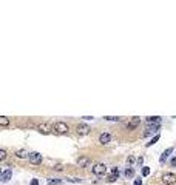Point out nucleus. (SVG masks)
I'll use <instances>...</instances> for the list:
<instances>
[{
    "instance_id": "nucleus-7",
    "label": "nucleus",
    "mask_w": 176,
    "mask_h": 185,
    "mask_svg": "<svg viewBox=\"0 0 176 185\" xmlns=\"http://www.w3.org/2000/svg\"><path fill=\"white\" fill-rule=\"evenodd\" d=\"M37 130L40 131L42 134H50L51 133V127L48 123H39L37 125Z\"/></svg>"
},
{
    "instance_id": "nucleus-4",
    "label": "nucleus",
    "mask_w": 176,
    "mask_h": 185,
    "mask_svg": "<svg viewBox=\"0 0 176 185\" xmlns=\"http://www.w3.org/2000/svg\"><path fill=\"white\" fill-rule=\"evenodd\" d=\"M162 182L165 185H173L176 182V174H173V173H165V174L162 176Z\"/></svg>"
},
{
    "instance_id": "nucleus-19",
    "label": "nucleus",
    "mask_w": 176,
    "mask_h": 185,
    "mask_svg": "<svg viewBox=\"0 0 176 185\" xmlns=\"http://www.w3.org/2000/svg\"><path fill=\"white\" fill-rule=\"evenodd\" d=\"M104 119H105V120H113V122H118V120H120V117H116V116H105Z\"/></svg>"
},
{
    "instance_id": "nucleus-13",
    "label": "nucleus",
    "mask_w": 176,
    "mask_h": 185,
    "mask_svg": "<svg viewBox=\"0 0 176 185\" xmlns=\"http://www.w3.org/2000/svg\"><path fill=\"white\" fill-rule=\"evenodd\" d=\"M159 127H161V125H153V127H150L147 131H145V133H144V137H147L150 133H155V131L156 130H159Z\"/></svg>"
},
{
    "instance_id": "nucleus-3",
    "label": "nucleus",
    "mask_w": 176,
    "mask_h": 185,
    "mask_svg": "<svg viewBox=\"0 0 176 185\" xmlns=\"http://www.w3.org/2000/svg\"><path fill=\"white\" fill-rule=\"evenodd\" d=\"M93 173H94L96 176H104L105 173H107V167H105L104 164H94Z\"/></svg>"
},
{
    "instance_id": "nucleus-1",
    "label": "nucleus",
    "mask_w": 176,
    "mask_h": 185,
    "mask_svg": "<svg viewBox=\"0 0 176 185\" xmlns=\"http://www.w3.org/2000/svg\"><path fill=\"white\" fill-rule=\"evenodd\" d=\"M68 125H66L65 122H56L54 123V131H56L57 134H66L68 133Z\"/></svg>"
},
{
    "instance_id": "nucleus-6",
    "label": "nucleus",
    "mask_w": 176,
    "mask_h": 185,
    "mask_svg": "<svg viewBox=\"0 0 176 185\" xmlns=\"http://www.w3.org/2000/svg\"><path fill=\"white\" fill-rule=\"evenodd\" d=\"M110 140H111V134L110 133H102L99 136V142L102 145H107V144H110Z\"/></svg>"
},
{
    "instance_id": "nucleus-5",
    "label": "nucleus",
    "mask_w": 176,
    "mask_h": 185,
    "mask_svg": "<svg viewBox=\"0 0 176 185\" xmlns=\"http://www.w3.org/2000/svg\"><path fill=\"white\" fill-rule=\"evenodd\" d=\"M76 131H77V134H81V136H87L90 131H91V128H90L87 123H79L76 127Z\"/></svg>"
},
{
    "instance_id": "nucleus-26",
    "label": "nucleus",
    "mask_w": 176,
    "mask_h": 185,
    "mask_svg": "<svg viewBox=\"0 0 176 185\" xmlns=\"http://www.w3.org/2000/svg\"><path fill=\"white\" fill-rule=\"evenodd\" d=\"M53 168L56 170V171H62L63 170V165H56V167H53Z\"/></svg>"
},
{
    "instance_id": "nucleus-29",
    "label": "nucleus",
    "mask_w": 176,
    "mask_h": 185,
    "mask_svg": "<svg viewBox=\"0 0 176 185\" xmlns=\"http://www.w3.org/2000/svg\"><path fill=\"white\" fill-rule=\"evenodd\" d=\"M135 185H142V181H141V179H136V181H135Z\"/></svg>"
},
{
    "instance_id": "nucleus-8",
    "label": "nucleus",
    "mask_w": 176,
    "mask_h": 185,
    "mask_svg": "<svg viewBox=\"0 0 176 185\" xmlns=\"http://www.w3.org/2000/svg\"><path fill=\"white\" fill-rule=\"evenodd\" d=\"M139 123H141V119H139V117H133L131 120L127 123V128H128V130H135Z\"/></svg>"
},
{
    "instance_id": "nucleus-23",
    "label": "nucleus",
    "mask_w": 176,
    "mask_h": 185,
    "mask_svg": "<svg viewBox=\"0 0 176 185\" xmlns=\"http://www.w3.org/2000/svg\"><path fill=\"white\" fill-rule=\"evenodd\" d=\"M135 156H128V157H127V164H128V165H133V164H135Z\"/></svg>"
},
{
    "instance_id": "nucleus-14",
    "label": "nucleus",
    "mask_w": 176,
    "mask_h": 185,
    "mask_svg": "<svg viewBox=\"0 0 176 185\" xmlns=\"http://www.w3.org/2000/svg\"><path fill=\"white\" fill-rule=\"evenodd\" d=\"M172 151H173V148H168V150H165V151L162 153V156H161V162H162V164L165 162V159H167L168 154H172Z\"/></svg>"
},
{
    "instance_id": "nucleus-10",
    "label": "nucleus",
    "mask_w": 176,
    "mask_h": 185,
    "mask_svg": "<svg viewBox=\"0 0 176 185\" xmlns=\"http://www.w3.org/2000/svg\"><path fill=\"white\" fill-rule=\"evenodd\" d=\"M16 156L19 157V159H26V157L29 156V153H28L26 150H17V151H16Z\"/></svg>"
},
{
    "instance_id": "nucleus-20",
    "label": "nucleus",
    "mask_w": 176,
    "mask_h": 185,
    "mask_svg": "<svg viewBox=\"0 0 176 185\" xmlns=\"http://www.w3.org/2000/svg\"><path fill=\"white\" fill-rule=\"evenodd\" d=\"M116 179H119V176H114V174H108V176H107V181H108V182H114Z\"/></svg>"
},
{
    "instance_id": "nucleus-27",
    "label": "nucleus",
    "mask_w": 176,
    "mask_h": 185,
    "mask_svg": "<svg viewBox=\"0 0 176 185\" xmlns=\"http://www.w3.org/2000/svg\"><path fill=\"white\" fill-rule=\"evenodd\" d=\"M170 165H172V167H176V157H173L172 160H170Z\"/></svg>"
},
{
    "instance_id": "nucleus-17",
    "label": "nucleus",
    "mask_w": 176,
    "mask_h": 185,
    "mask_svg": "<svg viewBox=\"0 0 176 185\" xmlns=\"http://www.w3.org/2000/svg\"><path fill=\"white\" fill-rule=\"evenodd\" d=\"M125 176L128 177V179L130 177H135V170H133V168H127L125 170Z\"/></svg>"
},
{
    "instance_id": "nucleus-9",
    "label": "nucleus",
    "mask_w": 176,
    "mask_h": 185,
    "mask_svg": "<svg viewBox=\"0 0 176 185\" xmlns=\"http://www.w3.org/2000/svg\"><path fill=\"white\" fill-rule=\"evenodd\" d=\"M77 165L82 167V168H85V167L90 165V159H88V157H79V159H77Z\"/></svg>"
},
{
    "instance_id": "nucleus-25",
    "label": "nucleus",
    "mask_w": 176,
    "mask_h": 185,
    "mask_svg": "<svg viewBox=\"0 0 176 185\" xmlns=\"http://www.w3.org/2000/svg\"><path fill=\"white\" fill-rule=\"evenodd\" d=\"M111 174H114V176H119V170L116 168V167H113V168H111Z\"/></svg>"
},
{
    "instance_id": "nucleus-11",
    "label": "nucleus",
    "mask_w": 176,
    "mask_h": 185,
    "mask_svg": "<svg viewBox=\"0 0 176 185\" xmlns=\"http://www.w3.org/2000/svg\"><path fill=\"white\" fill-rule=\"evenodd\" d=\"M145 120H147V123H157V125H159V123H161V117H157V116H150V117L145 119Z\"/></svg>"
},
{
    "instance_id": "nucleus-2",
    "label": "nucleus",
    "mask_w": 176,
    "mask_h": 185,
    "mask_svg": "<svg viewBox=\"0 0 176 185\" xmlns=\"http://www.w3.org/2000/svg\"><path fill=\"white\" fill-rule=\"evenodd\" d=\"M28 159H29V162H31L33 165H39L42 162V154L37 153V151H33V153H29Z\"/></svg>"
},
{
    "instance_id": "nucleus-18",
    "label": "nucleus",
    "mask_w": 176,
    "mask_h": 185,
    "mask_svg": "<svg viewBox=\"0 0 176 185\" xmlns=\"http://www.w3.org/2000/svg\"><path fill=\"white\" fill-rule=\"evenodd\" d=\"M157 140H159V134H156V136L153 137V139H151V140L148 142V144H147V147H151V145H155V144H156Z\"/></svg>"
},
{
    "instance_id": "nucleus-16",
    "label": "nucleus",
    "mask_w": 176,
    "mask_h": 185,
    "mask_svg": "<svg viewBox=\"0 0 176 185\" xmlns=\"http://www.w3.org/2000/svg\"><path fill=\"white\" fill-rule=\"evenodd\" d=\"M62 181L60 179H48V185H60Z\"/></svg>"
},
{
    "instance_id": "nucleus-12",
    "label": "nucleus",
    "mask_w": 176,
    "mask_h": 185,
    "mask_svg": "<svg viewBox=\"0 0 176 185\" xmlns=\"http://www.w3.org/2000/svg\"><path fill=\"white\" fill-rule=\"evenodd\" d=\"M11 176H13V173H11V170H6V171H3V174H2V182H8Z\"/></svg>"
},
{
    "instance_id": "nucleus-22",
    "label": "nucleus",
    "mask_w": 176,
    "mask_h": 185,
    "mask_svg": "<svg viewBox=\"0 0 176 185\" xmlns=\"http://www.w3.org/2000/svg\"><path fill=\"white\" fill-rule=\"evenodd\" d=\"M141 173H142V176H148L150 174V168L148 167H144V168L141 170Z\"/></svg>"
},
{
    "instance_id": "nucleus-21",
    "label": "nucleus",
    "mask_w": 176,
    "mask_h": 185,
    "mask_svg": "<svg viewBox=\"0 0 176 185\" xmlns=\"http://www.w3.org/2000/svg\"><path fill=\"white\" fill-rule=\"evenodd\" d=\"M5 159H6V151L0 148V162H2V160H5Z\"/></svg>"
},
{
    "instance_id": "nucleus-15",
    "label": "nucleus",
    "mask_w": 176,
    "mask_h": 185,
    "mask_svg": "<svg viewBox=\"0 0 176 185\" xmlns=\"http://www.w3.org/2000/svg\"><path fill=\"white\" fill-rule=\"evenodd\" d=\"M9 125V119L5 116H0V127H8Z\"/></svg>"
},
{
    "instance_id": "nucleus-24",
    "label": "nucleus",
    "mask_w": 176,
    "mask_h": 185,
    "mask_svg": "<svg viewBox=\"0 0 176 185\" xmlns=\"http://www.w3.org/2000/svg\"><path fill=\"white\" fill-rule=\"evenodd\" d=\"M68 182H74V184H81V182H82V179H79V177H73V179H68Z\"/></svg>"
},
{
    "instance_id": "nucleus-28",
    "label": "nucleus",
    "mask_w": 176,
    "mask_h": 185,
    "mask_svg": "<svg viewBox=\"0 0 176 185\" xmlns=\"http://www.w3.org/2000/svg\"><path fill=\"white\" fill-rule=\"evenodd\" d=\"M31 185H39V181H37V179H33V181H31Z\"/></svg>"
}]
</instances>
